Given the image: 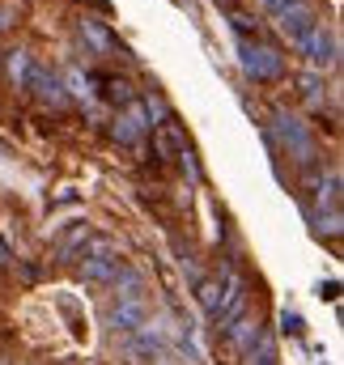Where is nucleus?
Instances as JSON below:
<instances>
[{"instance_id":"nucleus-1","label":"nucleus","mask_w":344,"mask_h":365,"mask_svg":"<svg viewBox=\"0 0 344 365\" xmlns=\"http://www.w3.org/2000/svg\"><path fill=\"white\" fill-rule=\"evenodd\" d=\"M238 64L247 73V81L256 86H272L285 77V51L276 43H263V38H243L238 43Z\"/></svg>"},{"instance_id":"nucleus-2","label":"nucleus","mask_w":344,"mask_h":365,"mask_svg":"<svg viewBox=\"0 0 344 365\" xmlns=\"http://www.w3.org/2000/svg\"><path fill=\"white\" fill-rule=\"evenodd\" d=\"M272 145L280 140V149L289 153V158H298L302 166H310L315 162V140H310V132H306V123L298 119V115H289V110H276L272 115Z\"/></svg>"},{"instance_id":"nucleus-3","label":"nucleus","mask_w":344,"mask_h":365,"mask_svg":"<svg viewBox=\"0 0 344 365\" xmlns=\"http://www.w3.org/2000/svg\"><path fill=\"white\" fill-rule=\"evenodd\" d=\"M315 26H319V13H315L306 0H298L293 9H285V13H280V34H285L298 51L306 47V38L315 34Z\"/></svg>"},{"instance_id":"nucleus-4","label":"nucleus","mask_w":344,"mask_h":365,"mask_svg":"<svg viewBox=\"0 0 344 365\" xmlns=\"http://www.w3.org/2000/svg\"><path fill=\"white\" fill-rule=\"evenodd\" d=\"M302 56L310 60V73H323V68H332V64H336V34H332V30L319 21V26H315V34L306 38Z\"/></svg>"},{"instance_id":"nucleus-5","label":"nucleus","mask_w":344,"mask_h":365,"mask_svg":"<svg viewBox=\"0 0 344 365\" xmlns=\"http://www.w3.org/2000/svg\"><path fill=\"white\" fill-rule=\"evenodd\" d=\"M26 90L34 93L43 106H51V110H64V106H69V93H64V86H60V77H56V73H47V68H30Z\"/></svg>"},{"instance_id":"nucleus-6","label":"nucleus","mask_w":344,"mask_h":365,"mask_svg":"<svg viewBox=\"0 0 344 365\" xmlns=\"http://www.w3.org/2000/svg\"><path fill=\"white\" fill-rule=\"evenodd\" d=\"M149 132H153V158H158V162H178V153L187 149V132H183L174 119L149 128Z\"/></svg>"},{"instance_id":"nucleus-7","label":"nucleus","mask_w":344,"mask_h":365,"mask_svg":"<svg viewBox=\"0 0 344 365\" xmlns=\"http://www.w3.org/2000/svg\"><path fill=\"white\" fill-rule=\"evenodd\" d=\"M81 38H86L89 47L98 51V56H111V51H119V43H115V34L98 21V17H81Z\"/></svg>"},{"instance_id":"nucleus-8","label":"nucleus","mask_w":344,"mask_h":365,"mask_svg":"<svg viewBox=\"0 0 344 365\" xmlns=\"http://www.w3.org/2000/svg\"><path fill=\"white\" fill-rule=\"evenodd\" d=\"M89 86H102V98H106L111 106H128V102H136V93H132V81H128V77H89Z\"/></svg>"},{"instance_id":"nucleus-9","label":"nucleus","mask_w":344,"mask_h":365,"mask_svg":"<svg viewBox=\"0 0 344 365\" xmlns=\"http://www.w3.org/2000/svg\"><path fill=\"white\" fill-rule=\"evenodd\" d=\"M30 51H4V77L17 86V90H26V81H30Z\"/></svg>"},{"instance_id":"nucleus-10","label":"nucleus","mask_w":344,"mask_h":365,"mask_svg":"<svg viewBox=\"0 0 344 365\" xmlns=\"http://www.w3.org/2000/svg\"><path fill=\"white\" fill-rule=\"evenodd\" d=\"M141 110H145L149 128H158V123H171V102H166L158 90H149L145 98H141Z\"/></svg>"},{"instance_id":"nucleus-11","label":"nucleus","mask_w":344,"mask_h":365,"mask_svg":"<svg viewBox=\"0 0 344 365\" xmlns=\"http://www.w3.org/2000/svg\"><path fill=\"white\" fill-rule=\"evenodd\" d=\"M60 86H64V93L69 98H93V90H89V77L81 73V68H64V77H60Z\"/></svg>"},{"instance_id":"nucleus-12","label":"nucleus","mask_w":344,"mask_h":365,"mask_svg":"<svg viewBox=\"0 0 344 365\" xmlns=\"http://www.w3.org/2000/svg\"><path fill=\"white\" fill-rule=\"evenodd\" d=\"M230 26H234L238 43H243V38H259V21L251 13H243V9H230Z\"/></svg>"},{"instance_id":"nucleus-13","label":"nucleus","mask_w":344,"mask_h":365,"mask_svg":"<svg viewBox=\"0 0 344 365\" xmlns=\"http://www.w3.org/2000/svg\"><path fill=\"white\" fill-rule=\"evenodd\" d=\"M86 259H115V242L111 238H86Z\"/></svg>"},{"instance_id":"nucleus-14","label":"nucleus","mask_w":344,"mask_h":365,"mask_svg":"<svg viewBox=\"0 0 344 365\" xmlns=\"http://www.w3.org/2000/svg\"><path fill=\"white\" fill-rule=\"evenodd\" d=\"M323 77H319V73H306V77H302V98H306V102H310V106H323Z\"/></svg>"},{"instance_id":"nucleus-15","label":"nucleus","mask_w":344,"mask_h":365,"mask_svg":"<svg viewBox=\"0 0 344 365\" xmlns=\"http://www.w3.org/2000/svg\"><path fill=\"white\" fill-rule=\"evenodd\" d=\"M115 268H119V259H86V276H93V280H106Z\"/></svg>"},{"instance_id":"nucleus-16","label":"nucleus","mask_w":344,"mask_h":365,"mask_svg":"<svg viewBox=\"0 0 344 365\" xmlns=\"http://www.w3.org/2000/svg\"><path fill=\"white\" fill-rule=\"evenodd\" d=\"M17 17H21V9H17L13 0H0V34H4V30H13V26H17Z\"/></svg>"},{"instance_id":"nucleus-17","label":"nucleus","mask_w":344,"mask_h":365,"mask_svg":"<svg viewBox=\"0 0 344 365\" xmlns=\"http://www.w3.org/2000/svg\"><path fill=\"white\" fill-rule=\"evenodd\" d=\"M178 166H183V170H187L191 179L200 182V158H196V149H191V145H187V149L178 153Z\"/></svg>"},{"instance_id":"nucleus-18","label":"nucleus","mask_w":344,"mask_h":365,"mask_svg":"<svg viewBox=\"0 0 344 365\" xmlns=\"http://www.w3.org/2000/svg\"><path fill=\"white\" fill-rule=\"evenodd\" d=\"M86 238H89V225H77V230H73V234L64 238V255H69L73 247H86Z\"/></svg>"},{"instance_id":"nucleus-19","label":"nucleus","mask_w":344,"mask_h":365,"mask_svg":"<svg viewBox=\"0 0 344 365\" xmlns=\"http://www.w3.org/2000/svg\"><path fill=\"white\" fill-rule=\"evenodd\" d=\"M200 302H204L208 310H217V284H200Z\"/></svg>"},{"instance_id":"nucleus-20","label":"nucleus","mask_w":344,"mask_h":365,"mask_svg":"<svg viewBox=\"0 0 344 365\" xmlns=\"http://www.w3.org/2000/svg\"><path fill=\"white\" fill-rule=\"evenodd\" d=\"M293 4H298V0H263V9H268V13H276V17H280L285 9H293Z\"/></svg>"},{"instance_id":"nucleus-21","label":"nucleus","mask_w":344,"mask_h":365,"mask_svg":"<svg viewBox=\"0 0 344 365\" xmlns=\"http://www.w3.org/2000/svg\"><path fill=\"white\" fill-rule=\"evenodd\" d=\"M213 4H217V9H226V13L234 9V0H213Z\"/></svg>"}]
</instances>
